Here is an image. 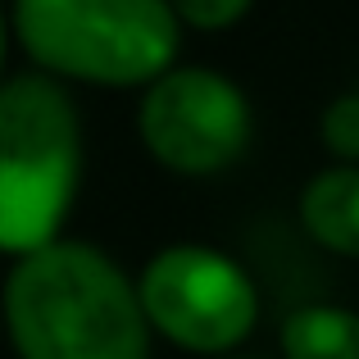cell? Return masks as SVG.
Segmentation results:
<instances>
[{
    "mask_svg": "<svg viewBox=\"0 0 359 359\" xmlns=\"http://www.w3.org/2000/svg\"><path fill=\"white\" fill-rule=\"evenodd\" d=\"M9 27L41 73L91 87H150L182 36L173 0H14Z\"/></svg>",
    "mask_w": 359,
    "mask_h": 359,
    "instance_id": "3",
    "label": "cell"
},
{
    "mask_svg": "<svg viewBox=\"0 0 359 359\" xmlns=\"http://www.w3.org/2000/svg\"><path fill=\"white\" fill-rule=\"evenodd\" d=\"M137 291L150 327L196 355L237 351L259 318L255 282L228 255L196 241L164 245L137 278Z\"/></svg>",
    "mask_w": 359,
    "mask_h": 359,
    "instance_id": "4",
    "label": "cell"
},
{
    "mask_svg": "<svg viewBox=\"0 0 359 359\" xmlns=\"http://www.w3.org/2000/svg\"><path fill=\"white\" fill-rule=\"evenodd\" d=\"M250 5L255 0H173L177 18H182L187 27H201V32H223V27H232L237 18H245Z\"/></svg>",
    "mask_w": 359,
    "mask_h": 359,
    "instance_id": "9",
    "label": "cell"
},
{
    "mask_svg": "<svg viewBox=\"0 0 359 359\" xmlns=\"http://www.w3.org/2000/svg\"><path fill=\"white\" fill-rule=\"evenodd\" d=\"M137 132L146 150L182 177H210L250 146V105L232 78L201 64H173L141 96Z\"/></svg>",
    "mask_w": 359,
    "mask_h": 359,
    "instance_id": "5",
    "label": "cell"
},
{
    "mask_svg": "<svg viewBox=\"0 0 359 359\" xmlns=\"http://www.w3.org/2000/svg\"><path fill=\"white\" fill-rule=\"evenodd\" d=\"M318 132H323V146L341 164H359V91L337 96L318 118Z\"/></svg>",
    "mask_w": 359,
    "mask_h": 359,
    "instance_id": "8",
    "label": "cell"
},
{
    "mask_svg": "<svg viewBox=\"0 0 359 359\" xmlns=\"http://www.w3.org/2000/svg\"><path fill=\"white\" fill-rule=\"evenodd\" d=\"M5 50H9V18L0 9V73H5Z\"/></svg>",
    "mask_w": 359,
    "mask_h": 359,
    "instance_id": "10",
    "label": "cell"
},
{
    "mask_svg": "<svg viewBox=\"0 0 359 359\" xmlns=\"http://www.w3.org/2000/svg\"><path fill=\"white\" fill-rule=\"evenodd\" d=\"M300 223L323 250L359 259V164H332L300 191Z\"/></svg>",
    "mask_w": 359,
    "mask_h": 359,
    "instance_id": "6",
    "label": "cell"
},
{
    "mask_svg": "<svg viewBox=\"0 0 359 359\" xmlns=\"http://www.w3.org/2000/svg\"><path fill=\"white\" fill-rule=\"evenodd\" d=\"M0 309L18 359H150L137 282L91 241H50L14 259Z\"/></svg>",
    "mask_w": 359,
    "mask_h": 359,
    "instance_id": "1",
    "label": "cell"
},
{
    "mask_svg": "<svg viewBox=\"0 0 359 359\" xmlns=\"http://www.w3.org/2000/svg\"><path fill=\"white\" fill-rule=\"evenodd\" d=\"M282 359H359V314L341 305H305L282 318Z\"/></svg>",
    "mask_w": 359,
    "mask_h": 359,
    "instance_id": "7",
    "label": "cell"
},
{
    "mask_svg": "<svg viewBox=\"0 0 359 359\" xmlns=\"http://www.w3.org/2000/svg\"><path fill=\"white\" fill-rule=\"evenodd\" d=\"M82 173V123L50 73L0 82V255L60 241Z\"/></svg>",
    "mask_w": 359,
    "mask_h": 359,
    "instance_id": "2",
    "label": "cell"
}]
</instances>
